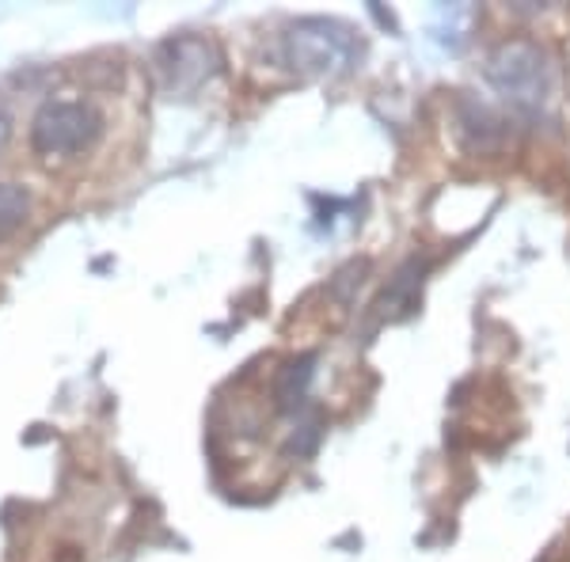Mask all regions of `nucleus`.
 <instances>
[{
    "label": "nucleus",
    "instance_id": "3",
    "mask_svg": "<svg viewBox=\"0 0 570 562\" xmlns=\"http://www.w3.org/2000/svg\"><path fill=\"white\" fill-rule=\"evenodd\" d=\"M104 134V118L85 99H50L31 118V149L42 160H69L88 152Z\"/></svg>",
    "mask_w": 570,
    "mask_h": 562
},
{
    "label": "nucleus",
    "instance_id": "4",
    "mask_svg": "<svg viewBox=\"0 0 570 562\" xmlns=\"http://www.w3.org/2000/svg\"><path fill=\"white\" fill-rule=\"evenodd\" d=\"M156 72H160V85L168 96L187 99L220 72V50L217 42L202 39V34H179V39H168L160 46Z\"/></svg>",
    "mask_w": 570,
    "mask_h": 562
},
{
    "label": "nucleus",
    "instance_id": "7",
    "mask_svg": "<svg viewBox=\"0 0 570 562\" xmlns=\"http://www.w3.org/2000/svg\"><path fill=\"white\" fill-rule=\"evenodd\" d=\"M316 376V354H297L289 357L278 376H274V407L278 411H297L308 395V384Z\"/></svg>",
    "mask_w": 570,
    "mask_h": 562
},
{
    "label": "nucleus",
    "instance_id": "2",
    "mask_svg": "<svg viewBox=\"0 0 570 562\" xmlns=\"http://www.w3.org/2000/svg\"><path fill=\"white\" fill-rule=\"evenodd\" d=\"M483 77L505 103L521 110H540L551 96V66L540 42L532 39H505L491 50Z\"/></svg>",
    "mask_w": 570,
    "mask_h": 562
},
{
    "label": "nucleus",
    "instance_id": "9",
    "mask_svg": "<svg viewBox=\"0 0 570 562\" xmlns=\"http://www.w3.org/2000/svg\"><path fill=\"white\" fill-rule=\"evenodd\" d=\"M320 437H324V422L316 418V414H308L305 422H301V430H293L289 437V453L293 456H312L320 445Z\"/></svg>",
    "mask_w": 570,
    "mask_h": 562
},
{
    "label": "nucleus",
    "instance_id": "1",
    "mask_svg": "<svg viewBox=\"0 0 570 562\" xmlns=\"http://www.w3.org/2000/svg\"><path fill=\"white\" fill-rule=\"evenodd\" d=\"M357 39L346 23L338 20H297L282 34V61L297 77H338L354 66Z\"/></svg>",
    "mask_w": 570,
    "mask_h": 562
},
{
    "label": "nucleus",
    "instance_id": "5",
    "mask_svg": "<svg viewBox=\"0 0 570 562\" xmlns=\"http://www.w3.org/2000/svg\"><path fill=\"white\" fill-rule=\"evenodd\" d=\"M456 134H461L468 152L491 156L505 149V141H510V122L494 107H487L472 96H461L456 99Z\"/></svg>",
    "mask_w": 570,
    "mask_h": 562
},
{
    "label": "nucleus",
    "instance_id": "11",
    "mask_svg": "<svg viewBox=\"0 0 570 562\" xmlns=\"http://www.w3.org/2000/svg\"><path fill=\"white\" fill-rule=\"evenodd\" d=\"M567 85H570V58H567Z\"/></svg>",
    "mask_w": 570,
    "mask_h": 562
},
{
    "label": "nucleus",
    "instance_id": "6",
    "mask_svg": "<svg viewBox=\"0 0 570 562\" xmlns=\"http://www.w3.org/2000/svg\"><path fill=\"white\" fill-rule=\"evenodd\" d=\"M422 274H426V259H407L400 270H395L392 285L384 289V297L376 300V308H381L384 319H395V316H407V312H415L419 289H422Z\"/></svg>",
    "mask_w": 570,
    "mask_h": 562
},
{
    "label": "nucleus",
    "instance_id": "10",
    "mask_svg": "<svg viewBox=\"0 0 570 562\" xmlns=\"http://www.w3.org/2000/svg\"><path fill=\"white\" fill-rule=\"evenodd\" d=\"M8 134H12V122H8V115H4V110H0V149H4Z\"/></svg>",
    "mask_w": 570,
    "mask_h": 562
},
{
    "label": "nucleus",
    "instance_id": "8",
    "mask_svg": "<svg viewBox=\"0 0 570 562\" xmlns=\"http://www.w3.org/2000/svg\"><path fill=\"white\" fill-rule=\"evenodd\" d=\"M31 220V195L20 183L0 179V244H8Z\"/></svg>",
    "mask_w": 570,
    "mask_h": 562
}]
</instances>
